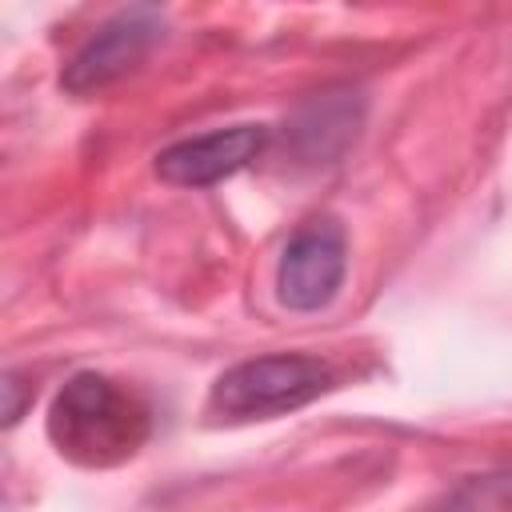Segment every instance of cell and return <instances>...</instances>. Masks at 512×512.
I'll return each mask as SVG.
<instances>
[{"label": "cell", "instance_id": "3", "mask_svg": "<svg viewBox=\"0 0 512 512\" xmlns=\"http://www.w3.org/2000/svg\"><path fill=\"white\" fill-rule=\"evenodd\" d=\"M348 272V240L336 220H308L292 232L284 244L280 268H276V296L292 312H316L324 308Z\"/></svg>", "mask_w": 512, "mask_h": 512}, {"label": "cell", "instance_id": "1", "mask_svg": "<svg viewBox=\"0 0 512 512\" xmlns=\"http://www.w3.org/2000/svg\"><path fill=\"white\" fill-rule=\"evenodd\" d=\"M48 436L60 456L84 468H112L148 440V408L100 372H76L48 408Z\"/></svg>", "mask_w": 512, "mask_h": 512}, {"label": "cell", "instance_id": "4", "mask_svg": "<svg viewBox=\"0 0 512 512\" xmlns=\"http://www.w3.org/2000/svg\"><path fill=\"white\" fill-rule=\"evenodd\" d=\"M164 36V16L160 8H148V4H136V8H124L116 12L112 20H104L84 44L80 52L68 60L60 84L68 92H92V88H104L112 80H120L128 68H136L152 44Z\"/></svg>", "mask_w": 512, "mask_h": 512}, {"label": "cell", "instance_id": "5", "mask_svg": "<svg viewBox=\"0 0 512 512\" xmlns=\"http://www.w3.org/2000/svg\"><path fill=\"white\" fill-rule=\"evenodd\" d=\"M264 144H268L264 124H232V128H216L204 136H188V140L168 144L156 156V176L176 188H208L240 172L244 164H252L264 152Z\"/></svg>", "mask_w": 512, "mask_h": 512}, {"label": "cell", "instance_id": "2", "mask_svg": "<svg viewBox=\"0 0 512 512\" xmlns=\"http://www.w3.org/2000/svg\"><path fill=\"white\" fill-rule=\"evenodd\" d=\"M332 384L328 364L304 352L256 356L228 368L212 384V408L232 420H268L292 408H304Z\"/></svg>", "mask_w": 512, "mask_h": 512}]
</instances>
